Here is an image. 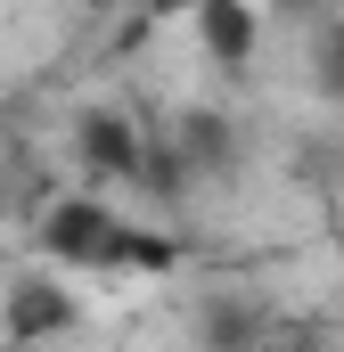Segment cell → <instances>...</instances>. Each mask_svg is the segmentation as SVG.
Masks as SVG:
<instances>
[{
  "label": "cell",
  "instance_id": "5",
  "mask_svg": "<svg viewBox=\"0 0 344 352\" xmlns=\"http://www.w3.org/2000/svg\"><path fill=\"white\" fill-rule=\"evenodd\" d=\"M312 82L328 90V98H344V25L320 33V50H312Z\"/></svg>",
  "mask_w": 344,
  "mask_h": 352
},
{
  "label": "cell",
  "instance_id": "1",
  "mask_svg": "<svg viewBox=\"0 0 344 352\" xmlns=\"http://www.w3.org/2000/svg\"><path fill=\"white\" fill-rule=\"evenodd\" d=\"M41 246H50V263H83V270L156 263V254H164V246H156V238H140L107 197H58V205L41 213Z\"/></svg>",
  "mask_w": 344,
  "mask_h": 352
},
{
  "label": "cell",
  "instance_id": "2",
  "mask_svg": "<svg viewBox=\"0 0 344 352\" xmlns=\"http://www.w3.org/2000/svg\"><path fill=\"white\" fill-rule=\"evenodd\" d=\"M83 164L90 173H115V180H140L148 173V140L123 115H83Z\"/></svg>",
  "mask_w": 344,
  "mask_h": 352
},
{
  "label": "cell",
  "instance_id": "4",
  "mask_svg": "<svg viewBox=\"0 0 344 352\" xmlns=\"http://www.w3.org/2000/svg\"><path fill=\"white\" fill-rule=\"evenodd\" d=\"M197 33H205V50H213L222 66H246V50H255V8H205Z\"/></svg>",
  "mask_w": 344,
  "mask_h": 352
},
{
  "label": "cell",
  "instance_id": "3",
  "mask_svg": "<svg viewBox=\"0 0 344 352\" xmlns=\"http://www.w3.org/2000/svg\"><path fill=\"white\" fill-rule=\"evenodd\" d=\"M66 320H74V295L58 278H17V295H8V328L17 336H58Z\"/></svg>",
  "mask_w": 344,
  "mask_h": 352
}]
</instances>
